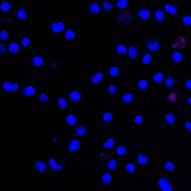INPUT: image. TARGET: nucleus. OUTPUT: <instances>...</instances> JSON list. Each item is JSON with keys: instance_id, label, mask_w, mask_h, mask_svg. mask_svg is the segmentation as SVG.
Listing matches in <instances>:
<instances>
[{"instance_id": "obj_42", "label": "nucleus", "mask_w": 191, "mask_h": 191, "mask_svg": "<svg viewBox=\"0 0 191 191\" xmlns=\"http://www.w3.org/2000/svg\"><path fill=\"white\" fill-rule=\"evenodd\" d=\"M182 22L184 25L186 26L191 25V16L189 14H185L183 17Z\"/></svg>"}, {"instance_id": "obj_48", "label": "nucleus", "mask_w": 191, "mask_h": 191, "mask_svg": "<svg viewBox=\"0 0 191 191\" xmlns=\"http://www.w3.org/2000/svg\"><path fill=\"white\" fill-rule=\"evenodd\" d=\"M165 168L168 171H173L175 169V165L172 162L168 161L166 163L165 165Z\"/></svg>"}, {"instance_id": "obj_35", "label": "nucleus", "mask_w": 191, "mask_h": 191, "mask_svg": "<svg viewBox=\"0 0 191 191\" xmlns=\"http://www.w3.org/2000/svg\"><path fill=\"white\" fill-rule=\"evenodd\" d=\"M134 96L132 94L128 93L123 96V102L125 103H130L134 100Z\"/></svg>"}, {"instance_id": "obj_45", "label": "nucleus", "mask_w": 191, "mask_h": 191, "mask_svg": "<svg viewBox=\"0 0 191 191\" xmlns=\"http://www.w3.org/2000/svg\"><path fill=\"white\" fill-rule=\"evenodd\" d=\"M116 160L115 159H112L109 160L108 163L107 167L108 169L111 171H114L116 168Z\"/></svg>"}, {"instance_id": "obj_22", "label": "nucleus", "mask_w": 191, "mask_h": 191, "mask_svg": "<svg viewBox=\"0 0 191 191\" xmlns=\"http://www.w3.org/2000/svg\"><path fill=\"white\" fill-rule=\"evenodd\" d=\"M8 49L13 55H16L18 53L20 49L19 45L15 42L12 43L9 45Z\"/></svg>"}, {"instance_id": "obj_15", "label": "nucleus", "mask_w": 191, "mask_h": 191, "mask_svg": "<svg viewBox=\"0 0 191 191\" xmlns=\"http://www.w3.org/2000/svg\"><path fill=\"white\" fill-rule=\"evenodd\" d=\"M34 167L41 174H44L46 171V165L44 161L42 160H36L34 162Z\"/></svg>"}, {"instance_id": "obj_10", "label": "nucleus", "mask_w": 191, "mask_h": 191, "mask_svg": "<svg viewBox=\"0 0 191 191\" xmlns=\"http://www.w3.org/2000/svg\"><path fill=\"white\" fill-rule=\"evenodd\" d=\"M50 28L53 32L58 33L65 30L66 26L64 22L61 21H54L50 25Z\"/></svg>"}, {"instance_id": "obj_26", "label": "nucleus", "mask_w": 191, "mask_h": 191, "mask_svg": "<svg viewBox=\"0 0 191 191\" xmlns=\"http://www.w3.org/2000/svg\"><path fill=\"white\" fill-rule=\"evenodd\" d=\"M172 59L174 62H176V63H178L182 61L183 59V56L182 54L180 52H175L172 54Z\"/></svg>"}, {"instance_id": "obj_57", "label": "nucleus", "mask_w": 191, "mask_h": 191, "mask_svg": "<svg viewBox=\"0 0 191 191\" xmlns=\"http://www.w3.org/2000/svg\"><path fill=\"white\" fill-rule=\"evenodd\" d=\"M191 79H189L187 81L186 83H185V86H186V88L189 90H191Z\"/></svg>"}, {"instance_id": "obj_3", "label": "nucleus", "mask_w": 191, "mask_h": 191, "mask_svg": "<svg viewBox=\"0 0 191 191\" xmlns=\"http://www.w3.org/2000/svg\"><path fill=\"white\" fill-rule=\"evenodd\" d=\"M48 168L49 171L54 174L63 171L66 169V165L64 162H57L54 159H50L48 160Z\"/></svg>"}, {"instance_id": "obj_52", "label": "nucleus", "mask_w": 191, "mask_h": 191, "mask_svg": "<svg viewBox=\"0 0 191 191\" xmlns=\"http://www.w3.org/2000/svg\"><path fill=\"white\" fill-rule=\"evenodd\" d=\"M6 52V45L3 43H0V58L2 57Z\"/></svg>"}, {"instance_id": "obj_13", "label": "nucleus", "mask_w": 191, "mask_h": 191, "mask_svg": "<svg viewBox=\"0 0 191 191\" xmlns=\"http://www.w3.org/2000/svg\"><path fill=\"white\" fill-rule=\"evenodd\" d=\"M47 61L42 57L36 56L33 58V61L30 65L32 67L36 68L43 67L45 66Z\"/></svg>"}, {"instance_id": "obj_34", "label": "nucleus", "mask_w": 191, "mask_h": 191, "mask_svg": "<svg viewBox=\"0 0 191 191\" xmlns=\"http://www.w3.org/2000/svg\"><path fill=\"white\" fill-rule=\"evenodd\" d=\"M115 141V139L113 138L109 139L103 144V148L107 149L112 148L114 144Z\"/></svg>"}, {"instance_id": "obj_9", "label": "nucleus", "mask_w": 191, "mask_h": 191, "mask_svg": "<svg viewBox=\"0 0 191 191\" xmlns=\"http://www.w3.org/2000/svg\"><path fill=\"white\" fill-rule=\"evenodd\" d=\"M158 183L162 191H172V188L169 179L168 177H163L160 178L158 180Z\"/></svg>"}, {"instance_id": "obj_40", "label": "nucleus", "mask_w": 191, "mask_h": 191, "mask_svg": "<svg viewBox=\"0 0 191 191\" xmlns=\"http://www.w3.org/2000/svg\"><path fill=\"white\" fill-rule=\"evenodd\" d=\"M49 97L44 93H42L38 96V101L41 102L45 103L49 100Z\"/></svg>"}, {"instance_id": "obj_11", "label": "nucleus", "mask_w": 191, "mask_h": 191, "mask_svg": "<svg viewBox=\"0 0 191 191\" xmlns=\"http://www.w3.org/2000/svg\"><path fill=\"white\" fill-rule=\"evenodd\" d=\"M102 10L101 4L98 1H95L88 5V12L90 14H97L100 13Z\"/></svg>"}, {"instance_id": "obj_44", "label": "nucleus", "mask_w": 191, "mask_h": 191, "mask_svg": "<svg viewBox=\"0 0 191 191\" xmlns=\"http://www.w3.org/2000/svg\"><path fill=\"white\" fill-rule=\"evenodd\" d=\"M148 82L147 81L144 79H142L139 82L138 86L139 89L145 90L148 88Z\"/></svg>"}, {"instance_id": "obj_32", "label": "nucleus", "mask_w": 191, "mask_h": 191, "mask_svg": "<svg viewBox=\"0 0 191 191\" xmlns=\"http://www.w3.org/2000/svg\"><path fill=\"white\" fill-rule=\"evenodd\" d=\"M165 119L167 123L170 124H174L176 122V116L173 114H167L165 115Z\"/></svg>"}, {"instance_id": "obj_17", "label": "nucleus", "mask_w": 191, "mask_h": 191, "mask_svg": "<svg viewBox=\"0 0 191 191\" xmlns=\"http://www.w3.org/2000/svg\"><path fill=\"white\" fill-rule=\"evenodd\" d=\"M107 92L112 97H116L120 93V89L116 84H111L107 89Z\"/></svg>"}, {"instance_id": "obj_14", "label": "nucleus", "mask_w": 191, "mask_h": 191, "mask_svg": "<svg viewBox=\"0 0 191 191\" xmlns=\"http://www.w3.org/2000/svg\"><path fill=\"white\" fill-rule=\"evenodd\" d=\"M69 99L72 104H77L81 100V94L77 90H74L68 94Z\"/></svg>"}, {"instance_id": "obj_58", "label": "nucleus", "mask_w": 191, "mask_h": 191, "mask_svg": "<svg viewBox=\"0 0 191 191\" xmlns=\"http://www.w3.org/2000/svg\"><path fill=\"white\" fill-rule=\"evenodd\" d=\"M188 105H191V97H190L189 99H188Z\"/></svg>"}, {"instance_id": "obj_43", "label": "nucleus", "mask_w": 191, "mask_h": 191, "mask_svg": "<svg viewBox=\"0 0 191 191\" xmlns=\"http://www.w3.org/2000/svg\"><path fill=\"white\" fill-rule=\"evenodd\" d=\"M9 34L8 32L6 30H2L0 31V40L5 41L8 39Z\"/></svg>"}, {"instance_id": "obj_18", "label": "nucleus", "mask_w": 191, "mask_h": 191, "mask_svg": "<svg viewBox=\"0 0 191 191\" xmlns=\"http://www.w3.org/2000/svg\"><path fill=\"white\" fill-rule=\"evenodd\" d=\"M112 175L108 172L103 174L101 178L100 184L104 186H107L110 185L112 181Z\"/></svg>"}, {"instance_id": "obj_33", "label": "nucleus", "mask_w": 191, "mask_h": 191, "mask_svg": "<svg viewBox=\"0 0 191 191\" xmlns=\"http://www.w3.org/2000/svg\"><path fill=\"white\" fill-rule=\"evenodd\" d=\"M116 4L119 8L124 10L128 6V0H117Z\"/></svg>"}, {"instance_id": "obj_16", "label": "nucleus", "mask_w": 191, "mask_h": 191, "mask_svg": "<svg viewBox=\"0 0 191 191\" xmlns=\"http://www.w3.org/2000/svg\"><path fill=\"white\" fill-rule=\"evenodd\" d=\"M165 11L162 8L159 7L156 9L154 13V19L156 22H160L164 20Z\"/></svg>"}, {"instance_id": "obj_41", "label": "nucleus", "mask_w": 191, "mask_h": 191, "mask_svg": "<svg viewBox=\"0 0 191 191\" xmlns=\"http://www.w3.org/2000/svg\"><path fill=\"white\" fill-rule=\"evenodd\" d=\"M125 169L128 173L132 174L135 172L136 167L135 164L132 163H128L126 165Z\"/></svg>"}, {"instance_id": "obj_19", "label": "nucleus", "mask_w": 191, "mask_h": 191, "mask_svg": "<svg viewBox=\"0 0 191 191\" xmlns=\"http://www.w3.org/2000/svg\"><path fill=\"white\" fill-rule=\"evenodd\" d=\"M78 119L77 115L73 113L69 114L66 118V121L69 125L70 126L75 125Z\"/></svg>"}, {"instance_id": "obj_53", "label": "nucleus", "mask_w": 191, "mask_h": 191, "mask_svg": "<svg viewBox=\"0 0 191 191\" xmlns=\"http://www.w3.org/2000/svg\"><path fill=\"white\" fill-rule=\"evenodd\" d=\"M10 83L8 81H5L2 84V88L5 91L10 92Z\"/></svg>"}, {"instance_id": "obj_1", "label": "nucleus", "mask_w": 191, "mask_h": 191, "mask_svg": "<svg viewBox=\"0 0 191 191\" xmlns=\"http://www.w3.org/2000/svg\"><path fill=\"white\" fill-rule=\"evenodd\" d=\"M116 20L119 25L123 26H130L133 22V14L130 10H121L119 12Z\"/></svg>"}, {"instance_id": "obj_28", "label": "nucleus", "mask_w": 191, "mask_h": 191, "mask_svg": "<svg viewBox=\"0 0 191 191\" xmlns=\"http://www.w3.org/2000/svg\"><path fill=\"white\" fill-rule=\"evenodd\" d=\"M113 119V114L112 112H104L102 115V120L105 123H108L112 121Z\"/></svg>"}, {"instance_id": "obj_49", "label": "nucleus", "mask_w": 191, "mask_h": 191, "mask_svg": "<svg viewBox=\"0 0 191 191\" xmlns=\"http://www.w3.org/2000/svg\"><path fill=\"white\" fill-rule=\"evenodd\" d=\"M19 84L15 82H12L10 83V92H15L18 91L19 89Z\"/></svg>"}, {"instance_id": "obj_56", "label": "nucleus", "mask_w": 191, "mask_h": 191, "mask_svg": "<svg viewBox=\"0 0 191 191\" xmlns=\"http://www.w3.org/2000/svg\"><path fill=\"white\" fill-rule=\"evenodd\" d=\"M185 127L188 131H189V132H191V121L187 122L185 123Z\"/></svg>"}, {"instance_id": "obj_51", "label": "nucleus", "mask_w": 191, "mask_h": 191, "mask_svg": "<svg viewBox=\"0 0 191 191\" xmlns=\"http://www.w3.org/2000/svg\"><path fill=\"white\" fill-rule=\"evenodd\" d=\"M99 156L102 160H107L109 158L110 155L106 151H103L99 153Z\"/></svg>"}, {"instance_id": "obj_36", "label": "nucleus", "mask_w": 191, "mask_h": 191, "mask_svg": "<svg viewBox=\"0 0 191 191\" xmlns=\"http://www.w3.org/2000/svg\"><path fill=\"white\" fill-rule=\"evenodd\" d=\"M164 76L163 74L161 72L155 74L153 77V80L157 83H162L164 79Z\"/></svg>"}, {"instance_id": "obj_7", "label": "nucleus", "mask_w": 191, "mask_h": 191, "mask_svg": "<svg viewBox=\"0 0 191 191\" xmlns=\"http://www.w3.org/2000/svg\"><path fill=\"white\" fill-rule=\"evenodd\" d=\"M164 10L170 15H175L179 13V5L177 3L174 2L167 3L164 6Z\"/></svg>"}, {"instance_id": "obj_50", "label": "nucleus", "mask_w": 191, "mask_h": 191, "mask_svg": "<svg viewBox=\"0 0 191 191\" xmlns=\"http://www.w3.org/2000/svg\"><path fill=\"white\" fill-rule=\"evenodd\" d=\"M116 153L119 155H123L126 152V149L123 146H119L116 148Z\"/></svg>"}, {"instance_id": "obj_27", "label": "nucleus", "mask_w": 191, "mask_h": 191, "mask_svg": "<svg viewBox=\"0 0 191 191\" xmlns=\"http://www.w3.org/2000/svg\"><path fill=\"white\" fill-rule=\"evenodd\" d=\"M12 8V5L9 2H3L0 5V9L3 12L8 13L10 11Z\"/></svg>"}, {"instance_id": "obj_24", "label": "nucleus", "mask_w": 191, "mask_h": 191, "mask_svg": "<svg viewBox=\"0 0 191 191\" xmlns=\"http://www.w3.org/2000/svg\"><path fill=\"white\" fill-rule=\"evenodd\" d=\"M57 103L58 107L62 110L66 109L68 105V101L64 98H61L58 99Z\"/></svg>"}, {"instance_id": "obj_59", "label": "nucleus", "mask_w": 191, "mask_h": 191, "mask_svg": "<svg viewBox=\"0 0 191 191\" xmlns=\"http://www.w3.org/2000/svg\"><path fill=\"white\" fill-rule=\"evenodd\" d=\"M0 24H1V21H0Z\"/></svg>"}, {"instance_id": "obj_39", "label": "nucleus", "mask_w": 191, "mask_h": 191, "mask_svg": "<svg viewBox=\"0 0 191 191\" xmlns=\"http://www.w3.org/2000/svg\"><path fill=\"white\" fill-rule=\"evenodd\" d=\"M21 43L23 47L28 48L31 46V41L29 38L27 37H24L22 38Z\"/></svg>"}, {"instance_id": "obj_46", "label": "nucleus", "mask_w": 191, "mask_h": 191, "mask_svg": "<svg viewBox=\"0 0 191 191\" xmlns=\"http://www.w3.org/2000/svg\"><path fill=\"white\" fill-rule=\"evenodd\" d=\"M152 59V55L150 54H146L143 56L142 61L144 64H148L151 62Z\"/></svg>"}, {"instance_id": "obj_38", "label": "nucleus", "mask_w": 191, "mask_h": 191, "mask_svg": "<svg viewBox=\"0 0 191 191\" xmlns=\"http://www.w3.org/2000/svg\"><path fill=\"white\" fill-rule=\"evenodd\" d=\"M165 84L167 87H172L174 86L175 84V79L172 76H168L166 79Z\"/></svg>"}, {"instance_id": "obj_12", "label": "nucleus", "mask_w": 191, "mask_h": 191, "mask_svg": "<svg viewBox=\"0 0 191 191\" xmlns=\"http://www.w3.org/2000/svg\"><path fill=\"white\" fill-rule=\"evenodd\" d=\"M139 18L142 22H146L150 19L152 15L151 10L148 9H142L139 10L138 14Z\"/></svg>"}, {"instance_id": "obj_25", "label": "nucleus", "mask_w": 191, "mask_h": 191, "mask_svg": "<svg viewBox=\"0 0 191 191\" xmlns=\"http://www.w3.org/2000/svg\"><path fill=\"white\" fill-rule=\"evenodd\" d=\"M27 15L26 9L24 8H20L17 11V18L19 20H24L26 19Z\"/></svg>"}, {"instance_id": "obj_55", "label": "nucleus", "mask_w": 191, "mask_h": 191, "mask_svg": "<svg viewBox=\"0 0 191 191\" xmlns=\"http://www.w3.org/2000/svg\"><path fill=\"white\" fill-rule=\"evenodd\" d=\"M13 19L11 17H6L3 20V23L5 24L10 25L13 23Z\"/></svg>"}, {"instance_id": "obj_47", "label": "nucleus", "mask_w": 191, "mask_h": 191, "mask_svg": "<svg viewBox=\"0 0 191 191\" xmlns=\"http://www.w3.org/2000/svg\"><path fill=\"white\" fill-rule=\"evenodd\" d=\"M117 52L120 54H125L127 53V49L125 46L123 45H119L116 49Z\"/></svg>"}, {"instance_id": "obj_2", "label": "nucleus", "mask_w": 191, "mask_h": 191, "mask_svg": "<svg viewBox=\"0 0 191 191\" xmlns=\"http://www.w3.org/2000/svg\"><path fill=\"white\" fill-rule=\"evenodd\" d=\"M146 49L153 52H157L161 49V45L156 37H148L144 41Z\"/></svg>"}, {"instance_id": "obj_29", "label": "nucleus", "mask_w": 191, "mask_h": 191, "mask_svg": "<svg viewBox=\"0 0 191 191\" xmlns=\"http://www.w3.org/2000/svg\"><path fill=\"white\" fill-rule=\"evenodd\" d=\"M103 10L106 12H109L113 9L114 6L112 2L108 1H105L103 2Z\"/></svg>"}, {"instance_id": "obj_31", "label": "nucleus", "mask_w": 191, "mask_h": 191, "mask_svg": "<svg viewBox=\"0 0 191 191\" xmlns=\"http://www.w3.org/2000/svg\"><path fill=\"white\" fill-rule=\"evenodd\" d=\"M176 44L177 47L180 48H184L186 45L185 39L183 37H179L176 41Z\"/></svg>"}, {"instance_id": "obj_8", "label": "nucleus", "mask_w": 191, "mask_h": 191, "mask_svg": "<svg viewBox=\"0 0 191 191\" xmlns=\"http://www.w3.org/2000/svg\"><path fill=\"white\" fill-rule=\"evenodd\" d=\"M128 56L132 59H137L141 54V50L140 48L135 44H132L128 48Z\"/></svg>"}, {"instance_id": "obj_30", "label": "nucleus", "mask_w": 191, "mask_h": 191, "mask_svg": "<svg viewBox=\"0 0 191 191\" xmlns=\"http://www.w3.org/2000/svg\"><path fill=\"white\" fill-rule=\"evenodd\" d=\"M139 164H146L148 161V158L147 155L143 153H140L137 158Z\"/></svg>"}, {"instance_id": "obj_4", "label": "nucleus", "mask_w": 191, "mask_h": 191, "mask_svg": "<svg viewBox=\"0 0 191 191\" xmlns=\"http://www.w3.org/2000/svg\"><path fill=\"white\" fill-rule=\"evenodd\" d=\"M36 93V90L33 86H27L20 91V96L24 98H28L33 96Z\"/></svg>"}, {"instance_id": "obj_37", "label": "nucleus", "mask_w": 191, "mask_h": 191, "mask_svg": "<svg viewBox=\"0 0 191 191\" xmlns=\"http://www.w3.org/2000/svg\"><path fill=\"white\" fill-rule=\"evenodd\" d=\"M168 99L170 102L174 103L177 102L178 100V95L176 92H172L169 94Z\"/></svg>"}, {"instance_id": "obj_23", "label": "nucleus", "mask_w": 191, "mask_h": 191, "mask_svg": "<svg viewBox=\"0 0 191 191\" xmlns=\"http://www.w3.org/2000/svg\"><path fill=\"white\" fill-rule=\"evenodd\" d=\"M87 133V130L84 127L79 126L77 127L75 131V134L76 136L82 137L84 136Z\"/></svg>"}, {"instance_id": "obj_20", "label": "nucleus", "mask_w": 191, "mask_h": 191, "mask_svg": "<svg viewBox=\"0 0 191 191\" xmlns=\"http://www.w3.org/2000/svg\"><path fill=\"white\" fill-rule=\"evenodd\" d=\"M119 68L116 66H112L108 69V72L112 77L115 78L119 76L120 73Z\"/></svg>"}, {"instance_id": "obj_21", "label": "nucleus", "mask_w": 191, "mask_h": 191, "mask_svg": "<svg viewBox=\"0 0 191 191\" xmlns=\"http://www.w3.org/2000/svg\"><path fill=\"white\" fill-rule=\"evenodd\" d=\"M75 37V33L71 29H68L66 30L64 34V38L66 40H73Z\"/></svg>"}, {"instance_id": "obj_5", "label": "nucleus", "mask_w": 191, "mask_h": 191, "mask_svg": "<svg viewBox=\"0 0 191 191\" xmlns=\"http://www.w3.org/2000/svg\"><path fill=\"white\" fill-rule=\"evenodd\" d=\"M81 143L79 139L75 138H72L68 143V148L69 152H77L80 149Z\"/></svg>"}, {"instance_id": "obj_6", "label": "nucleus", "mask_w": 191, "mask_h": 191, "mask_svg": "<svg viewBox=\"0 0 191 191\" xmlns=\"http://www.w3.org/2000/svg\"><path fill=\"white\" fill-rule=\"evenodd\" d=\"M91 83L95 86H99L104 79V74L101 72H94L90 77Z\"/></svg>"}, {"instance_id": "obj_54", "label": "nucleus", "mask_w": 191, "mask_h": 191, "mask_svg": "<svg viewBox=\"0 0 191 191\" xmlns=\"http://www.w3.org/2000/svg\"><path fill=\"white\" fill-rule=\"evenodd\" d=\"M143 118L141 115H138L136 116L135 119V123L136 124H140L143 123Z\"/></svg>"}]
</instances>
